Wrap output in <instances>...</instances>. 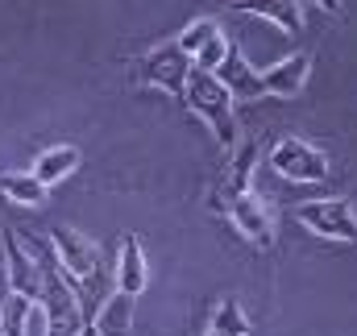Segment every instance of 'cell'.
<instances>
[{
	"label": "cell",
	"mask_w": 357,
	"mask_h": 336,
	"mask_svg": "<svg viewBox=\"0 0 357 336\" xmlns=\"http://www.w3.org/2000/svg\"><path fill=\"white\" fill-rule=\"evenodd\" d=\"M175 42L191 54V63H195L199 71H216V67L225 63V54H229V38L220 33V25H216L212 17H195Z\"/></svg>",
	"instance_id": "ba28073f"
},
{
	"label": "cell",
	"mask_w": 357,
	"mask_h": 336,
	"mask_svg": "<svg viewBox=\"0 0 357 336\" xmlns=\"http://www.w3.org/2000/svg\"><path fill=\"white\" fill-rule=\"evenodd\" d=\"M204 336H254V333H250V320L241 316L237 299H220L216 312H212V324H208V333Z\"/></svg>",
	"instance_id": "e0dca14e"
},
{
	"label": "cell",
	"mask_w": 357,
	"mask_h": 336,
	"mask_svg": "<svg viewBox=\"0 0 357 336\" xmlns=\"http://www.w3.org/2000/svg\"><path fill=\"white\" fill-rule=\"evenodd\" d=\"M191 71H195L191 54H187L178 42H167V46H154V50L137 63V84L162 87V91H171V96H183Z\"/></svg>",
	"instance_id": "8992f818"
},
{
	"label": "cell",
	"mask_w": 357,
	"mask_h": 336,
	"mask_svg": "<svg viewBox=\"0 0 357 336\" xmlns=\"http://www.w3.org/2000/svg\"><path fill=\"white\" fill-rule=\"evenodd\" d=\"M46 183H38L33 178V170L29 174H0V195L4 199H13V204H21V208H42L46 204Z\"/></svg>",
	"instance_id": "2e32d148"
},
{
	"label": "cell",
	"mask_w": 357,
	"mask_h": 336,
	"mask_svg": "<svg viewBox=\"0 0 357 336\" xmlns=\"http://www.w3.org/2000/svg\"><path fill=\"white\" fill-rule=\"evenodd\" d=\"M29 312H33V299L8 291L4 312H0V336H25V320H29Z\"/></svg>",
	"instance_id": "ac0fdd59"
},
{
	"label": "cell",
	"mask_w": 357,
	"mask_h": 336,
	"mask_svg": "<svg viewBox=\"0 0 357 336\" xmlns=\"http://www.w3.org/2000/svg\"><path fill=\"white\" fill-rule=\"evenodd\" d=\"M270 167L278 170L282 178H291V183H324V178H328V158H324V150H316V146H307V142H299V137L274 142Z\"/></svg>",
	"instance_id": "52a82bcc"
},
{
	"label": "cell",
	"mask_w": 357,
	"mask_h": 336,
	"mask_svg": "<svg viewBox=\"0 0 357 336\" xmlns=\"http://www.w3.org/2000/svg\"><path fill=\"white\" fill-rule=\"evenodd\" d=\"M21 245L38 257V270H42V312H46V336H79L91 320L79 307V295L71 291V282L63 278L59 270V257H54V245H42L33 233H17Z\"/></svg>",
	"instance_id": "7a4b0ae2"
},
{
	"label": "cell",
	"mask_w": 357,
	"mask_h": 336,
	"mask_svg": "<svg viewBox=\"0 0 357 336\" xmlns=\"http://www.w3.org/2000/svg\"><path fill=\"white\" fill-rule=\"evenodd\" d=\"M233 8H241V13H254V17H266L274 21L282 33H299V25H303V4L299 0H237Z\"/></svg>",
	"instance_id": "4fadbf2b"
},
{
	"label": "cell",
	"mask_w": 357,
	"mask_h": 336,
	"mask_svg": "<svg viewBox=\"0 0 357 336\" xmlns=\"http://www.w3.org/2000/svg\"><path fill=\"white\" fill-rule=\"evenodd\" d=\"M312 75V59L307 54H291L282 63H274L262 71V96H299Z\"/></svg>",
	"instance_id": "8fae6325"
},
{
	"label": "cell",
	"mask_w": 357,
	"mask_h": 336,
	"mask_svg": "<svg viewBox=\"0 0 357 336\" xmlns=\"http://www.w3.org/2000/svg\"><path fill=\"white\" fill-rule=\"evenodd\" d=\"M4 270H8V291L25 295V299H42V270H38V257L21 245V237L8 229L4 233Z\"/></svg>",
	"instance_id": "9c48e42d"
},
{
	"label": "cell",
	"mask_w": 357,
	"mask_h": 336,
	"mask_svg": "<svg viewBox=\"0 0 357 336\" xmlns=\"http://www.w3.org/2000/svg\"><path fill=\"white\" fill-rule=\"evenodd\" d=\"M312 4H320L324 13H337V8H341V0H312Z\"/></svg>",
	"instance_id": "d6986e66"
},
{
	"label": "cell",
	"mask_w": 357,
	"mask_h": 336,
	"mask_svg": "<svg viewBox=\"0 0 357 336\" xmlns=\"http://www.w3.org/2000/svg\"><path fill=\"white\" fill-rule=\"evenodd\" d=\"M212 75L229 87L233 100H262V71H254V67L241 59V50H233V46H229L225 63H220Z\"/></svg>",
	"instance_id": "30bf717a"
},
{
	"label": "cell",
	"mask_w": 357,
	"mask_h": 336,
	"mask_svg": "<svg viewBox=\"0 0 357 336\" xmlns=\"http://www.w3.org/2000/svg\"><path fill=\"white\" fill-rule=\"evenodd\" d=\"M295 220L303 229H312L324 241H341V245H357V212L349 199L328 195V199H312L295 208Z\"/></svg>",
	"instance_id": "5b68a950"
},
{
	"label": "cell",
	"mask_w": 357,
	"mask_h": 336,
	"mask_svg": "<svg viewBox=\"0 0 357 336\" xmlns=\"http://www.w3.org/2000/svg\"><path fill=\"white\" fill-rule=\"evenodd\" d=\"M146 278H150V270H146V253H142V241L133 237V233H125V241H121V257H116V291H125V295H142L146 291Z\"/></svg>",
	"instance_id": "7c38bea8"
},
{
	"label": "cell",
	"mask_w": 357,
	"mask_h": 336,
	"mask_svg": "<svg viewBox=\"0 0 357 336\" xmlns=\"http://www.w3.org/2000/svg\"><path fill=\"white\" fill-rule=\"evenodd\" d=\"M212 208L220 216H229L233 229L250 245H258V250H270L274 245V216L266 212V204L258 199L254 187H216L212 191Z\"/></svg>",
	"instance_id": "277c9868"
},
{
	"label": "cell",
	"mask_w": 357,
	"mask_h": 336,
	"mask_svg": "<svg viewBox=\"0 0 357 336\" xmlns=\"http://www.w3.org/2000/svg\"><path fill=\"white\" fill-rule=\"evenodd\" d=\"M79 336H100V333H96V328H91V324H88V328H84V333H79Z\"/></svg>",
	"instance_id": "ffe728a7"
},
{
	"label": "cell",
	"mask_w": 357,
	"mask_h": 336,
	"mask_svg": "<svg viewBox=\"0 0 357 336\" xmlns=\"http://www.w3.org/2000/svg\"><path fill=\"white\" fill-rule=\"evenodd\" d=\"M71 170H79V150H75V146H54V150L38 154V162H33V178L46 183V187H54V183H63Z\"/></svg>",
	"instance_id": "9a60e30c"
},
{
	"label": "cell",
	"mask_w": 357,
	"mask_h": 336,
	"mask_svg": "<svg viewBox=\"0 0 357 336\" xmlns=\"http://www.w3.org/2000/svg\"><path fill=\"white\" fill-rule=\"evenodd\" d=\"M129 324H133V295L125 291H112L91 316V328L100 336H129Z\"/></svg>",
	"instance_id": "5bb4252c"
},
{
	"label": "cell",
	"mask_w": 357,
	"mask_h": 336,
	"mask_svg": "<svg viewBox=\"0 0 357 336\" xmlns=\"http://www.w3.org/2000/svg\"><path fill=\"white\" fill-rule=\"evenodd\" d=\"M187 108L212 129V137L225 146V150H237V112H233V96L229 87L220 84L212 71H191L187 75V91H183Z\"/></svg>",
	"instance_id": "3957f363"
},
{
	"label": "cell",
	"mask_w": 357,
	"mask_h": 336,
	"mask_svg": "<svg viewBox=\"0 0 357 336\" xmlns=\"http://www.w3.org/2000/svg\"><path fill=\"white\" fill-rule=\"evenodd\" d=\"M50 245H54V257H59V270H63V278L71 282V291L79 295V307H84V316H96L100 312V303L112 295V287H108V261H104V253L96 250L91 241H84L75 229H67V224H59L54 233H50Z\"/></svg>",
	"instance_id": "6da1fadb"
}]
</instances>
